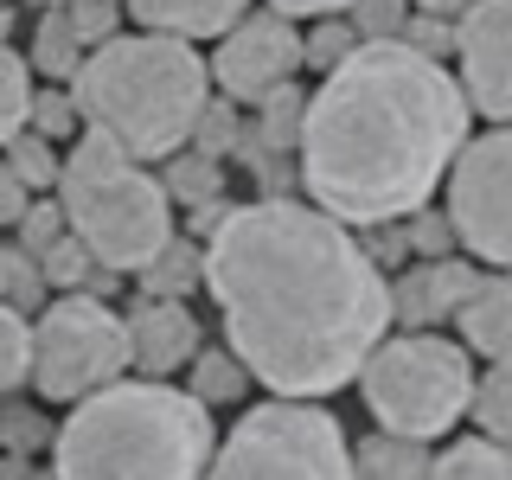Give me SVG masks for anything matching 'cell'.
Listing matches in <instances>:
<instances>
[{"mask_svg": "<svg viewBox=\"0 0 512 480\" xmlns=\"http://www.w3.org/2000/svg\"><path fill=\"white\" fill-rule=\"evenodd\" d=\"M205 288L244 372L301 404L346 391L391 333V276L308 199L231 205L205 237Z\"/></svg>", "mask_w": 512, "mask_h": 480, "instance_id": "6da1fadb", "label": "cell"}, {"mask_svg": "<svg viewBox=\"0 0 512 480\" xmlns=\"http://www.w3.org/2000/svg\"><path fill=\"white\" fill-rule=\"evenodd\" d=\"M468 96L442 58L416 45H359L308 96L295 141V180L314 212L346 231L404 224L442 192L468 148Z\"/></svg>", "mask_w": 512, "mask_h": 480, "instance_id": "7a4b0ae2", "label": "cell"}, {"mask_svg": "<svg viewBox=\"0 0 512 480\" xmlns=\"http://www.w3.org/2000/svg\"><path fill=\"white\" fill-rule=\"evenodd\" d=\"M212 410L167 378H116L71 404L52 436V480H205Z\"/></svg>", "mask_w": 512, "mask_h": 480, "instance_id": "3957f363", "label": "cell"}, {"mask_svg": "<svg viewBox=\"0 0 512 480\" xmlns=\"http://www.w3.org/2000/svg\"><path fill=\"white\" fill-rule=\"evenodd\" d=\"M71 96L84 128L109 135L128 160H167L192 141L205 103H212V71L180 39L116 32L109 45L84 52Z\"/></svg>", "mask_w": 512, "mask_h": 480, "instance_id": "277c9868", "label": "cell"}, {"mask_svg": "<svg viewBox=\"0 0 512 480\" xmlns=\"http://www.w3.org/2000/svg\"><path fill=\"white\" fill-rule=\"evenodd\" d=\"M58 212H64V231L96 256V269H148L180 237L167 186L96 128H84L64 154Z\"/></svg>", "mask_w": 512, "mask_h": 480, "instance_id": "5b68a950", "label": "cell"}, {"mask_svg": "<svg viewBox=\"0 0 512 480\" xmlns=\"http://www.w3.org/2000/svg\"><path fill=\"white\" fill-rule=\"evenodd\" d=\"M474 352L442 333H384L372 359L359 365L365 410L384 436L436 442L474 404Z\"/></svg>", "mask_w": 512, "mask_h": 480, "instance_id": "8992f818", "label": "cell"}, {"mask_svg": "<svg viewBox=\"0 0 512 480\" xmlns=\"http://www.w3.org/2000/svg\"><path fill=\"white\" fill-rule=\"evenodd\" d=\"M205 480H352V442L333 410L269 397L224 429Z\"/></svg>", "mask_w": 512, "mask_h": 480, "instance_id": "52a82bcc", "label": "cell"}, {"mask_svg": "<svg viewBox=\"0 0 512 480\" xmlns=\"http://www.w3.org/2000/svg\"><path fill=\"white\" fill-rule=\"evenodd\" d=\"M128 372V327L103 295H58L32 320V384L45 404H84Z\"/></svg>", "mask_w": 512, "mask_h": 480, "instance_id": "ba28073f", "label": "cell"}, {"mask_svg": "<svg viewBox=\"0 0 512 480\" xmlns=\"http://www.w3.org/2000/svg\"><path fill=\"white\" fill-rule=\"evenodd\" d=\"M442 218L455 244L493 269H512V128L474 135L442 180Z\"/></svg>", "mask_w": 512, "mask_h": 480, "instance_id": "9c48e42d", "label": "cell"}, {"mask_svg": "<svg viewBox=\"0 0 512 480\" xmlns=\"http://www.w3.org/2000/svg\"><path fill=\"white\" fill-rule=\"evenodd\" d=\"M212 84L231 96V103H263L269 90H282V84H295L301 77V32L295 20H282V13H244L231 32L218 39V52H212Z\"/></svg>", "mask_w": 512, "mask_h": 480, "instance_id": "30bf717a", "label": "cell"}, {"mask_svg": "<svg viewBox=\"0 0 512 480\" xmlns=\"http://www.w3.org/2000/svg\"><path fill=\"white\" fill-rule=\"evenodd\" d=\"M455 58H461V96L487 122L512 128V0H474L455 20Z\"/></svg>", "mask_w": 512, "mask_h": 480, "instance_id": "8fae6325", "label": "cell"}, {"mask_svg": "<svg viewBox=\"0 0 512 480\" xmlns=\"http://www.w3.org/2000/svg\"><path fill=\"white\" fill-rule=\"evenodd\" d=\"M122 327H128V365H135L141 378L186 372V365L199 359V346H205V327H199V314H192L186 301L141 295L135 308L122 314Z\"/></svg>", "mask_w": 512, "mask_h": 480, "instance_id": "7c38bea8", "label": "cell"}, {"mask_svg": "<svg viewBox=\"0 0 512 480\" xmlns=\"http://www.w3.org/2000/svg\"><path fill=\"white\" fill-rule=\"evenodd\" d=\"M474 282H480V269L455 263V256H436V263H416V269L404 263V276L391 282V320L404 333H436L442 320H455Z\"/></svg>", "mask_w": 512, "mask_h": 480, "instance_id": "4fadbf2b", "label": "cell"}, {"mask_svg": "<svg viewBox=\"0 0 512 480\" xmlns=\"http://www.w3.org/2000/svg\"><path fill=\"white\" fill-rule=\"evenodd\" d=\"M122 13L141 20V32H154V39H180L199 52L205 39H224L244 20L250 0H122Z\"/></svg>", "mask_w": 512, "mask_h": 480, "instance_id": "5bb4252c", "label": "cell"}, {"mask_svg": "<svg viewBox=\"0 0 512 480\" xmlns=\"http://www.w3.org/2000/svg\"><path fill=\"white\" fill-rule=\"evenodd\" d=\"M455 327L474 359L506 365L512 359V276H480L468 288V301L455 308Z\"/></svg>", "mask_w": 512, "mask_h": 480, "instance_id": "9a60e30c", "label": "cell"}, {"mask_svg": "<svg viewBox=\"0 0 512 480\" xmlns=\"http://www.w3.org/2000/svg\"><path fill=\"white\" fill-rule=\"evenodd\" d=\"M224 160H212V154H199V148H180V154H167V173H160V186H167V199L173 205H186L192 218H205V212H224Z\"/></svg>", "mask_w": 512, "mask_h": 480, "instance_id": "2e32d148", "label": "cell"}, {"mask_svg": "<svg viewBox=\"0 0 512 480\" xmlns=\"http://www.w3.org/2000/svg\"><path fill=\"white\" fill-rule=\"evenodd\" d=\"M352 480H429V442H404L378 429L352 448Z\"/></svg>", "mask_w": 512, "mask_h": 480, "instance_id": "e0dca14e", "label": "cell"}, {"mask_svg": "<svg viewBox=\"0 0 512 480\" xmlns=\"http://www.w3.org/2000/svg\"><path fill=\"white\" fill-rule=\"evenodd\" d=\"M250 109H256V122H244V141H256V148H269V154H295L301 116H308V96H301V84L269 90L263 103H250Z\"/></svg>", "mask_w": 512, "mask_h": 480, "instance_id": "ac0fdd59", "label": "cell"}, {"mask_svg": "<svg viewBox=\"0 0 512 480\" xmlns=\"http://www.w3.org/2000/svg\"><path fill=\"white\" fill-rule=\"evenodd\" d=\"M429 480H512V448L487 436H461L429 455Z\"/></svg>", "mask_w": 512, "mask_h": 480, "instance_id": "d6986e66", "label": "cell"}, {"mask_svg": "<svg viewBox=\"0 0 512 480\" xmlns=\"http://www.w3.org/2000/svg\"><path fill=\"white\" fill-rule=\"evenodd\" d=\"M186 391L199 397L205 410H218V404H237V397L250 391V372H244V359H237L231 346H199V359L186 365Z\"/></svg>", "mask_w": 512, "mask_h": 480, "instance_id": "ffe728a7", "label": "cell"}, {"mask_svg": "<svg viewBox=\"0 0 512 480\" xmlns=\"http://www.w3.org/2000/svg\"><path fill=\"white\" fill-rule=\"evenodd\" d=\"M39 276H45V295H52V288H58V295H96V288L109 295V276L96 269V256L77 244L71 231H64L58 244L39 256Z\"/></svg>", "mask_w": 512, "mask_h": 480, "instance_id": "44dd1931", "label": "cell"}, {"mask_svg": "<svg viewBox=\"0 0 512 480\" xmlns=\"http://www.w3.org/2000/svg\"><path fill=\"white\" fill-rule=\"evenodd\" d=\"M141 282H148L154 301H186L192 288L205 282V250L192 244V237H173V244L160 250L148 269H141Z\"/></svg>", "mask_w": 512, "mask_h": 480, "instance_id": "7402d4cb", "label": "cell"}, {"mask_svg": "<svg viewBox=\"0 0 512 480\" xmlns=\"http://www.w3.org/2000/svg\"><path fill=\"white\" fill-rule=\"evenodd\" d=\"M77 64H84V45H77V32H71V20H64V7H58V13H39V32H32L26 71H45V77H58V84H71Z\"/></svg>", "mask_w": 512, "mask_h": 480, "instance_id": "603a6c76", "label": "cell"}, {"mask_svg": "<svg viewBox=\"0 0 512 480\" xmlns=\"http://www.w3.org/2000/svg\"><path fill=\"white\" fill-rule=\"evenodd\" d=\"M468 416H474V429H480L487 442H506V448H512V359H506V365H487V372L474 378Z\"/></svg>", "mask_w": 512, "mask_h": 480, "instance_id": "cb8c5ba5", "label": "cell"}, {"mask_svg": "<svg viewBox=\"0 0 512 480\" xmlns=\"http://www.w3.org/2000/svg\"><path fill=\"white\" fill-rule=\"evenodd\" d=\"M0 167L13 173L26 192H58V173H64V160H58V148L52 141H39L32 128H20V135L0 148Z\"/></svg>", "mask_w": 512, "mask_h": 480, "instance_id": "d4e9b609", "label": "cell"}, {"mask_svg": "<svg viewBox=\"0 0 512 480\" xmlns=\"http://www.w3.org/2000/svg\"><path fill=\"white\" fill-rule=\"evenodd\" d=\"M26 378H32V320L13 301H0V397L20 391Z\"/></svg>", "mask_w": 512, "mask_h": 480, "instance_id": "484cf974", "label": "cell"}, {"mask_svg": "<svg viewBox=\"0 0 512 480\" xmlns=\"http://www.w3.org/2000/svg\"><path fill=\"white\" fill-rule=\"evenodd\" d=\"M26 128L39 141H77L84 135V116H77V96H71V84L64 90H32V109H26Z\"/></svg>", "mask_w": 512, "mask_h": 480, "instance_id": "4316f807", "label": "cell"}, {"mask_svg": "<svg viewBox=\"0 0 512 480\" xmlns=\"http://www.w3.org/2000/svg\"><path fill=\"white\" fill-rule=\"evenodd\" d=\"M26 109H32V71L13 45H0V148L26 128Z\"/></svg>", "mask_w": 512, "mask_h": 480, "instance_id": "83f0119b", "label": "cell"}, {"mask_svg": "<svg viewBox=\"0 0 512 480\" xmlns=\"http://www.w3.org/2000/svg\"><path fill=\"white\" fill-rule=\"evenodd\" d=\"M352 32H359V45H397L410 32V0H352Z\"/></svg>", "mask_w": 512, "mask_h": 480, "instance_id": "f1b7e54d", "label": "cell"}, {"mask_svg": "<svg viewBox=\"0 0 512 480\" xmlns=\"http://www.w3.org/2000/svg\"><path fill=\"white\" fill-rule=\"evenodd\" d=\"M64 20H71L77 45H84V52H96V45L116 39V26L128 20V13H122V0H64Z\"/></svg>", "mask_w": 512, "mask_h": 480, "instance_id": "f546056e", "label": "cell"}, {"mask_svg": "<svg viewBox=\"0 0 512 480\" xmlns=\"http://www.w3.org/2000/svg\"><path fill=\"white\" fill-rule=\"evenodd\" d=\"M352 52H359V32H352L346 20H320L308 39H301V64H308V71H320V77H327L333 64H346Z\"/></svg>", "mask_w": 512, "mask_h": 480, "instance_id": "4dcf8cb0", "label": "cell"}, {"mask_svg": "<svg viewBox=\"0 0 512 480\" xmlns=\"http://www.w3.org/2000/svg\"><path fill=\"white\" fill-rule=\"evenodd\" d=\"M64 237V212H58V199H32L26 205V218H20V250L32 256V263H39L45 250H52Z\"/></svg>", "mask_w": 512, "mask_h": 480, "instance_id": "1f68e13d", "label": "cell"}, {"mask_svg": "<svg viewBox=\"0 0 512 480\" xmlns=\"http://www.w3.org/2000/svg\"><path fill=\"white\" fill-rule=\"evenodd\" d=\"M404 237H410V256H423V263H436V256L455 250V231H448V218L436 205H423V212L404 218Z\"/></svg>", "mask_w": 512, "mask_h": 480, "instance_id": "d6a6232c", "label": "cell"}, {"mask_svg": "<svg viewBox=\"0 0 512 480\" xmlns=\"http://www.w3.org/2000/svg\"><path fill=\"white\" fill-rule=\"evenodd\" d=\"M192 141H199V154H224L231 141H244V122L231 116V103H205V116H199V128H192Z\"/></svg>", "mask_w": 512, "mask_h": 480, "instance_id": "836d02e7", "label": "cell"}, {"mask_svg": "<svg viewBox=\"0 0 512 480\" xmlns=\"http://www.w3.org/2000/svg\"><path fill=\"white\" fill-rule=\"evenodd\" d=\"M45 436H52V429H45L32 410H7V416H0V442H7L13 455H20V448H32V442H45Z\"/></svg>", "mask_w": 512, "mask_h": 480, "instance_id": "e575fe53", "label": "cell"}, {"mask_svg": "<svg viewBox=\"0 0 512 480\" xmlns=\"http://www.w3.org/2000/svg\"><path fill=\"white\" fill-rule=\"evenodd\" d=\"M346 7L352 0H269V13H282V20H333Z\"/></svg>", "mask_w": 512, "mask_h": 480, "instance_id": "d590c367", "label": "cell"}, {"mask_svg": "<svg viewBox=\"0 0 512 480\" xmlns=\"http://www.w3.org/2000/svg\"><path fill=\"white\" fill-rule=\"evenodd\" d=\"M26 205H32V192L13 180L7 167H0V224H20V218H26Z\"/></svg>", "mask_w": 512, "mask_h": 480, "instance_id": "8d00e7d4", "label": "cell"}, {"mask_svg": "<svg viewBox=\"0 0 512 480\" xmlns=\"http://www.w3.org/2000/svg\"><path fill=\"white\" fill-rule=\"evenodd\" d=\"M410 7H423L429 20H455V13H468L474 0H410Z\"/></svg>", "mask_w": 512, "mask_h": 480, "instance_id": "74e56055", "label": "cell"}, {"mask_svg": "<svg viewBox=\"0 0 512 480\" xmlns=\"http://www.w3.org/2000/svg\"><path fill=\"white\" fill-rule=\"evenodd\" d=\"M32 468H26V461L20 455H0V480H26Z\"/></svg>", "mask_w": 512, "mask_h": 480, "instance_id": "f35d334b", "label": "cell"}, {"mask_svg": "<svg viewBox=\"0 0 512 480\" xmlns=\"http://www.w3.org/2000/svg\"><path fill=\"white\" fill-rule=\"evenodd\" d=\"M7 32H13V7H0V45H7Z\"/></svg>", "mask_w": 512, "mask_h": 480, "instance_id": "ab89813d", "label": "cell"}, {"mask_svg": "<svg viewBox=\"0 0 512 480\" xmlns=\"http://www.w3.org/2000/svg\"><path fill=\"white\" fill-rule=\"evenodd\" d=\"M32 7H45V13H58V7H64V0H32Z\"/></svg>", "mask_w": 512, "mask_h": 480, "instance_id": "60d3db41", "label": "cell"}, {"mask_svg": "<svg viewBox=\"0 0 512 480\" xmlns=\"http://www.w3.org/2000/svg\"><path fill=\"white\" fill-rule=\"evenodd\" d=\"M26 480H52V474H26Z\"/></svg>", "mask_w": 512, "mask_h": 480, "instance_id": "b9f144b4", "label": "cell"}, {"mask_svg": "<svg viewBox=\"0 0 512 480\" xmlns=\"http://www.w3.org/2000/svg\"><path fill=\"white\" fill-rule=\"evenodd\" d=\"M0 7H7V0H0Z\"/></svg>", "mask_w": 512, "mask_h": 480, "instance_id": "7bdbcfd3", "label": "cell"}]
</instances>
